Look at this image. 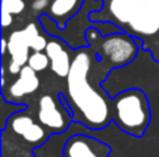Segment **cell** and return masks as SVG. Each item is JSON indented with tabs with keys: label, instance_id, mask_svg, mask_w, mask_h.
Wrapping results in <instances>:
<instances>
[{
	"label": "cell",
	"instance_id": "cell-1",
	"mask_svg": "<svg viewBox=\"0 0 159 157\" xmlns=\"http://www.w3.org/2000/svg\"><path fill=\"white\" fill-rule=\"evenodd\" d=\"M91 58L87 52L77 53L67 75V92L71 103L80 111L85 124L92 128L105 127L109 121L110 110L106 99L88 82Z\"/></svg>",
	"mask_w": 159,
	"mask_h": 157
},
{
	"label": "cell",
	"instance_id": "cell-2",
	"mask_svg": "<svg viewBox=\"0 0 159 157\" xmlns=\"http://www.w3.org/2000/svg\"><path fill=\"white\" fill-rule=\"evenodd\" d=\"M115 120L121 129L141 136L149 121L147 97L138 89H130L115 99Z\"/></svg>",
	"mask_w": 159,
	"mask_h": 157
},
{
	"label": "cell",
	"instance_id": "cell-3",
	"mask_svg": "<svg viewBox=\"0 0 159 157\" xmlns=\"http://www.w3.org/2000/svg\"><path fill=\"white\" fill-rule=\"evenodd\" d=\"M103 57L112 66L119 67L130 63L137 54V45L126 35L115 33L106 36L101 45Z\"/></svg>",
	"mask_w": 159,
	"mask_h": 157
},
{
	"label": "cell",
	"instance_id": "cell-4",
	"mask_svg": "<svg viewBox=\"0 0 159 157\" xmlns=\"http://www.w3.org/2000/svg\"><path fill=\"white\" fill-rule=\"evenodd\" d=\"M129 27L135 33L145 36L159 32V0H143L140 10Z\"/></svg>",
	"mask_w": 159,
	"mask_h": 157
},
{
	"label": "cell",
	"instance_id": "cell-5",
	"mask_svg": "<svg viewBox=\"0 0 159 157\" xmlns=\"http://www.w3.org/2000/svg\"><path fill=\"white\" fill-rule=\"evenodd\" d=\"M39 122L52 131H63L69 125V120L66 118L63 108L59 106L55 97L50 95H45L39 100L38 107Z\"/></svg>",
	"mask_w": 159,
	"mask_h": 157
},
{
	"label": "cell",
	"instance_id": "cell-6",
	"mask_svg": "<svg viewBox=\"0 0 159 157\" xmlns=\"http://www.w3.org/2000/svg\"><path fill=\"white\" fill-rule=\"evenodd\" d=\"M109 147L95 139L77 135L64 146V157H109Z\"/></svg>",
	"mask_w": 159,
	"mask_h": 157
},
{
	"label": "cell",
	"instance_id": "cell-7",
	"mask_svg": "<svg viewBox=\"0 0 159 157\" xmlns=\"http://www.w3.org/2000/svg\"><path fill=\"white\" fill-rule=\"evenodd\" d=\"M10 127L16 135L21 136L27 143L31 145L42 143L48 136L43 127L28 114H16L10 120Z\"/></svg>",
	"mask_w": 159,
	"mask_h": 157
},
{
	"label": "cell",
	"instance_id": "cell-8",
	"mask_svg": "<svg viewBox=\"0 0 159 157\" xmlns=\"http://www.w3.org/2000/svg\"><path fill=\"white\" fill-rule=\"evenodd\" d=\"M8 43V53L11 56V61L8 64V71L10 74H20L21 68L28 63L30 58V42L25 35V31H14L7 39Z\"/></svg>",
	"mask_w": 159,
	"mask_h": 157
},
{
	"label": "cell",
	"instance_id": "cell-9",
	"mask_svg": "<svg viewBox=\"0 0 159 157\" xmlns=\"http://www.w3.org/2000/svg\"><path fill=\"white\" fill-rule=\"evenodd\" d=\"M39 88V78L36 71L30 66H24L18 74V78L14 81L8 88V95L11 99H21V97L36 92Z\"/></svg>",
	"mask_w": 159,
	"mask_h": 157
},
{
	"label": "cell",
	"instance_id": "cell-10",
	"mask_svg": "<svg viewBox=\"0 0 159 157\" xmlns=\"http://www.w3.org/2000/svg\"><path fill=\"white\" fill-rule=\"evenodd\" d=\"M45 53L50 60V67H52L53 72L60 78H66L70 72L73 61L70 60L69 53L63 49V45L56 40L49 42L45 49Z\"/></svg>",
	"mask_w": 159,
	"mask_h": 157
},
{
	"label": "cell",
	"instance_id": "cell-11",
	"mask_svg": "<svg viewBox=\"0 0 159 157\" xmlns=\"http://www.w3.org/2000/svg\"><path fill=\"white\" fill-rule=\"evenodd\" d=\"M143 0H110V14L120 24H130L135 14L138 13Z\"/></svg>",
	"mask_w": 159,
	"mask_h": 157
},
{
	"label": "cell",
	"instance_id": "cell-12",
	"mask_svg": "<svg viewBox=\"0 0 159 157\" xmlns=\"http://www.w3.org/2000/svg\"><path fill=\"white\" fill-rule=\"evenodd\" d=\"M25 35L28 38V42H30V46L34 52H42V50L46 49L48 42L45 39V36L41 35L38 27L35 24H28L27 27L24 28Z\"/></svg>",
	"mask_w": 159,
	"mask_h": 157
},
{
	"label": "cell",
	"instance_id": "cell-13",
	"mask_svg": "<svg viewBox=\"0 0 159 157\" xmlns=\"http://www.w3.org/2000/svg\"><path fill=\"white\" fill-rule=\"evenodd\" d=\"M49 64H50V60H49V57H48V54L46 53H42V52L32 53V54L30 56V58H28V66L35 70L36 72L46 70Z\"/></svg>",
	"mask_w": 159,
	"mask_h": 157
},
{
	"label": "cell",
	"instance_id": "cell-14",
	"mask_svg": "<svg viewBox=\"0 0 159 157\" xmlns=\"http://www.w3.org/2000/svg\"><path fill=\"white\" fill-rule=\"evenodd\" d=\"M24 8V0H2V10L8 11L10 14H20Z\"/></svg>",
	"mask_w": 159,
	"mask_h": 157
},
{
	"label": "cell",
	"instance_id": "cell-15",
	"mask_svg": "<svg viewBox=\"0 0 159 157\" xmlns=\"http://www.w3.org/2000/svg\"><path fill=\"white\" fill-rule=\"evenodd\" d=\"M11 22H13V14H10L8 11L6 10H2V24L3 27H8V25H11Z\"/></svg>",
	"mask_w": 159,
	"mask_h": 157
},
{
	"label": "cell",
	"instance_id": "cell-16",
	"mask_svg": "<svg viewBox=\"0 0 159 157\" xmlns=\"http://www.w3.org/2000/svg\"><path fill=\"white\" fill-rule=\"evenodd\" d=\"M49 4V0H32V8L34 10H36V11H41V10H43L46 6Z\"/></svg>",
	"mask_w": 159,
	"mask_h": 157
}]
</instances>
